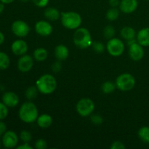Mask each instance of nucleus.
<instances>
[{
	"instance_id": "40",
	"label": "nucleus",
	"mask_w": 149,
	"mask_h": 149,
	"mask_svg": "<svg viewBox=\"0 0 149 149\" xmlns=\"http://www.w3.org/2000/svg\"><path fill=\"white\" fill-rule=\"evenodd\" d=\"M14 1L15 0H0V1H1V2H2L3 4H11V3H13Z\"/></svg>"
},
{
	"instance_id": "20",
	"label": "nucleus",
	"mask_w": 149,
	"mask_h": 149,
	"mask_svg": "<svg viewBox=\"0 0 149 149\" xmlns=\"http://www.w3.org/2000/svg\"><path fill=\"white\" fill-rule=\"evenodd\" d=\"M120 35L124 39L128 41L135 39L136 33L133 28L130 27V26H125L121 30Z\"/></svg>"
},
{
	"instance_id": "32",
	"label": "nucleus",
	"mask_w": 149,
	"mask_h": 149,
	"mask_svg": "<svg viewBox=\"0 0 149 149\" xmlns=\"http://www.w3.org/2000/svg\"><path fill=\"white\" fill-rule=\"evenodd\" d=\"M47 147V142L43 139H39L35 143V148L37 149H45Z\"/></svg>"
},
{
	"instance_id": "2",
	"label": "nucleus",
	"mask_w": 149,
	"mask_h": 149,
	"mask_svg": "<svg viewBox=\"0 0 149 149\" xmlns=\"http://www.w3.org/2000/svg\"><path fill=\"white\" fill-rule=\"evenodd\" d=\"M36 86L39 92L45 95L51 94L57 87V81L51 74H44L36 81Z\"/></svg>"
},
{
	"instance_id": "30",
	"label": "nucleus",
	"mask_w": 149,
	"mask_h": 149,
	"mask_svg": "<svg viewBox=\"0 0 149 149\" xmlns=\"http://www.w3.org/2000/svg\"><path fill=\"white\" fill-rule=\"evenodd\" d=\"M92 46H93V49L97 53H101L105 49L104 45L100 42H93Z\"/></svg>"
},
{
	"instance_id": "11",
	"label": "nucleus",
	"mask_w": 149,
	"mask_h": 149,
	"mask_svg": "<svg viewBox=\"0 0 149 149\" xmlns=\"http://www.w3.org/2000/svg\"><path fill=\"white\" fill-rule=\"evenodd\" d=\"M129 55L132 61H141L144 56V49L142 45L138 42L130 45Z\"/></svg>"
},
{
	"instance_id": "16",
	"label": "nucleus",
	"mask_w": 149,
	"mask_h": 149,
	"mask_svg": "<svg viewBox=\"0 0 149 149\" xmlns=\"http://www.w3.org/2000/svg\"><path fill=\"white\" fill-rule=\"evenodd\" d=\"M137 42L143 47H149V28L140 30L137 34Z\"/></svg>"
},
{
	"instance_id": "29",
	"label": "nucleus",
	"mask_w": 149,
	"mask_h": 149,
	"mask_svg": "<svg viewBox=\"0 0 149 149\" xmlns=\"http://www.w3.org/2000/svg\"><path fill=\"white\" fill-rule=\"evenodd\" d=\"M20 138L23 142L24 143H29L32 139L31 134L30 132L27 130H23L20 132Z\"/></svg>"
},
{
	"instance_id": "31",
	"label": "nucleus",
	"mask_w": 149,
	"mask_h": 149,
	"mask_svg": "<svg viewBox=\"0 0 149 149\" xmlns=\"http://www.w3.org/2000/svg\"><path fill=\"white\" fill-rule=\"evenodd\" d=\"M90 119H91V122H93L94 125H100V124L103 123V119L102 118L101 116L98 114H93L92 115L91 117H90Z\"/></svg>"
},
{
	"instance_id": "14",
	"label": "nucleus",
	"mask_w": 149,
	"mask_h": 149,
	"mask_svg": "<svg viewBox=\"0 0 149 149\" xmlns=\"http://www.w3.org/2000/svg\"><path fill=\"white\" fill-rule=\"evenodd\" d=\"M35 30L38 34L42 36H47L52 33V27L49 22L40 20L35 25Z\"/></svg>"
},
{
	"instance_id": "17",
	"label": "nucleus",
	"mask_w": 149,
	"mask_h": 149,
	"mask_svg": "<svg viewBox=\"0 0 149 149\" xmlns=\"http://www.w3.org/2000/svg\"><path fill=\"white\" fill-rule=\"evenodd\" d=\"M69 55V51L67 47L63 45H59L55 47V55L58 61H64Z\"/></svg>"
},
{
	"instance_id": "9",
	"label": "nucleus",
	"mask_w": 149,
	"mask_h": 149,
	"mask_svg": "<svg viewBox=\"0 0 149 149\" xmlns=\"http://www.w3.org/2000/svg\"><path fill=\"white\" fill-rule=\"evenodd\" d=\"M1 143L6 148H15L18 143V136L14 131L7 130L1 137Z\"/></svg>"
},
{
	"instance_id": "36",
	"label": "nucleus",
	"mask_w": 149,
	"mask_h": 149,
	"mask_svg": "<svg viewBox=\"0 0 149 149\" xmlns=\"http://www.w3.org/2000/svg\"><path fill=\"white\" fill-rule=\"evenodd\" d=\"M6 131H7V125L2 120H0V138L2 137Z\"/></svg>"
},
{
	"instance_id": "38",
	"label": "nucleus",
	"mask_w": 149,
	"mask_h": 149,
	"mask_svg": "<svg viewBox=\"0 0 149 149\" xmlns=\"http://www.w3.org/2000/svg\"><path fill=\"white\" fill-rule=\"evenodd\" d=\"M119 4H120L119 0H109V4L112 7H118V6H119Z\"/></svg>"
},
{
	"instance_id": "3",
	"label": "nucleus",
	"mask_w": 149,
	"mask_h": 149,
	"mask_svg": "<svg viewBox=\"0 0 149 149\" xmlns=\"http://www.w3.org/2000/svg\"><path fill=\"white\" fill-rule=\"evenodd\" d=\"M74 43L79 48L85 49L92 45V37L90 31L85 28H78L74 34Z\"/></svg>"
},
{
	"instance_id": "27",
	"label": "nucleus",
	"mask_w": 149,
	"mask_h": 149,
	"mask_svg": "<svg viewBox=\"0 0 149 149\" xmlns=\"http://www.w3.org/2000/svg\"><path fill=\"white\" fill-rule=\"evenodd\" d=\"M103 35L109 40L112 39L115 35V29L112 26H107L103 30Z\"/></svg>"
},
{
	"instance_id": "22",
	"label": "nucleus",
	"mask_w": 149,
	"mask_h": 149,
	"mask_svg": "<svg viewBox=\"0 0 149 149\" xmlns=\"http://www.w3.org/2000/svg\"><path fill=\"white\" fill-rule=\"evenodd\" d=\"M10 65V58L7 53L0 51V70H6Z\"/></svg>"
},
{
	"instance_id": "43",
	"label": "nucleus",
	"mask_w": 149,
	"mask_h": 149,
	"mask_svg": "<svg viewBox=\"0 0 149 149\" xmlns=\"http://www.w3.org/2000/svg\"><path fill=\"white\" fill-rule=\"evenodd\" d=\"M1 142L0 141V148H1Z\"/></svg>"
},
{
	"instance_id": "21",
	"label": "nucleus",
	"mask_w": 149,
	"mask_h": 149,
	"mask_svg": "<svg viewBox=\"0 0 149 149\" xmlns=\"http://www.w3.org/2000/svg\"><path fill=\"white\" fill-rule=\"evenodd\" d=\"M47 51L43 47L37 48V49H35L33 53V58L39 62H42V61H45L47 58Z\"/></svg>"
},
{
	"instance_id": "12",
	"label": "nucleus",
	"mask_w": 149,
	"mask_h": 149,
	"mask_svg": "<svg viewBox=\"0 0 149 149\" xmlns=\"http://www.w3.org/2000/svg\"><path fill=\"white\" fill-rule=\"evenodd\" d=\"M29 47L27 43L23 39H17L14 41L11 45V50L14 55L21 56L27 52Z\"/></svg>"
},
{
	"instance_id": "41",
	"label": "nucleus",
	"mask_w": 149,
	"mask_h": 149,
	"mask_svg": "<svg viewBox=\"0 0 149 149\" xmlns=\"http://www.w3.org/2000/svg\"><path fill=\"white\" fill-rule=\"evenodd\" d=\"M4 4H3L2 2L0 1V15L4 12Z\"/></svg>"
},
{
	"instance_id": "24",
	"label": "nucleus",
	"mask_w": 149,
	"mask_h": 149,
	"mask_svg": "<svg viewBox=\"0 0 149 149\" xmlns=\"http://www.w3.org/2000/svg\"><path fill=\"white\" fill-rule=\"evenodd\" d=\"M38 90L37 87H35V86H31V87H29V88H27V90H26V93H25V95H26V98L29 99V100H31L33 99L36 98L37 97Z\"/></svg>"
},
{
	"instance_id": "33",
	"label": "nucleus",
	"mask_w": 149,
	"mask_h": 149,
	"mask_svg": "<svg viewBox=\"0 0 149 149\" xmlns=\"http://www.w3.org/2000/svg\"><path fill=\"white\" fill-rule=\"evenodd\" d=\"M33 4L39 7H45L47 5L49 0H31Z\"/></svg>"
},
{
	"instance_id": "35",
	"label": "nucleus",
	"mask_w": 149,
	"mask_h": 149,
	"mask_svg": "<svg viewBox=\"0 0 149 149\" xmlns=\"http://www.w3.org/2000/svg\"><path fill=\"white\" fill-rule=\"evenodd\" d=\"M61 68H62V65H61V63L60 61H56V62L54 63L52 65V71L55 73L59 72L61 70Z\"/></svg>"
},
{
	"instance_id": "23",
	"label": "nucleus",
	"mask_w": 149,
	"mask_h": 149,
	"mask_svg": "<svg viewBox=\"0 0 149 149\" xmlns=\"http://www.w3.org/2000/svg\"><path fill=\"white\" fill-rule=\"evenodd\" d=\"M138 136L143 142L149 143V127H142L138 130Z\"/></svg>"
},
{
	"instance_id": "25",
	"label": "nucleus",
	"mask_w": 149,
	"mask_h": 149,
	"mask_svg": "<svg viewBox=\"0 0 149 149\" xmlns=\"http://www.w3.org/2000/svg\"><path fill=\"white\" fill-rule=\"evenodd\" d=\"M116 87V84L113 83L112 81H106L102 84L101 90L105 94H110L114 91Z\"/></svg>"
},
{
	"instance_id": "37",
	"label": "nucleus",
	"mask_w": 149,
	"mask_h": 149,
	"mask_svg": "<svg viewBox=\"0 0 149 149\" xmlns=\"http://www.w3.org/2000/svg\"><path fill=\"white\" fill-rule=\"evenodd\" d=\"M16 148H17V149H32L33 148L30 145H29V143H24L23 144L18 146H17Z\"/></svg>"
},
{
	"instance_id": "13",
	"label": "nucleus",
	"mask_w": 149,
	"mask_h": 149,
	"mask_svg": "<svg viewBox=\"0 0 149 149\" xmlns=\"http://www.w3.org/2000/svg\"><path fill=\"white\" fill-rule=\"evenodd\" d=\"M1 101L8 108H14L18 105L19 97L16 93H13V92H5L2 95Z\"/></svg>"
},
{
	"instance_id": "34",
	"label": "nucleus",
	"mask_w": 149,
	"mask_h": 149,
	"mask_svg": "<svg viewBox=\"0 0 149 149\" xmlns=\"http://www.w3.org/2000/svg\"><path fill=\"white\" fill-rule=\"evenodd\" d=\"M111 149H125V146L121 141H114L111 146Z\"/></svg>"
},
{
	"instance_id": "10",
	"label": "nucleus",
	"mask_w": 149,
	"mask_h": 149,
	"mask_svg": "<svg viewBox=\"0 0 149 149\" xmlns=\"http://www.w3.org/2000/svg\"><path fill=\"white\" fill-rule=\"evenodd\" d=\"M17 68L21 72H28L33 65V59L29 55H23L20 56L17 61Z\"/></svg>"
},
{
	"instance_id": "44",
	"label": "nucleus",
	"mask_w": 149,
	"mask_h": 149,
	"mask_svg": "<svg viewBox=\"0 0 149 149\" xmlns=\"http://www.w3.org/2000/svg\"><path fill=\"white\" fill-rule=\"evenodd\" d=\"M146 1H149V0H146Z\"/></svg>"
},
{
	"instance_id": "26",
	"label": "nucleus",
	"mask_w": 149,
	"mask_h": 149,
	"mask_svg": "<svg viewBox=\"0 0 149 149\" xmlns=\"http://www.w3.org/2000/svg\"><path fill=\"white\" fill-rule=\"evenodd\" d=\"M119 11L116 7H112L109 9L106 13V18L110 21H113L119 17Z\"/></svg>"
},
{
	"instance_id": "19",
	"label": "nucleus",
	"mask_w": 149,
	"mask_h": 149,
	"mask_svg": "<svg viewBox=\"0 0 149 149\" xmlns=\"http://www.w3.org/2000/svg\"><path fill=\"white\" fill-rule=\"evenodd\" d=\"M45 17L50 21H55L61 17V13L55 7H48L45 11Z\"/></svg>"
},
{
	"instance_id": "5",
	"label": "nucleus",
	"mask_w": 149,
	"mask_h": 149,
	"mask_svg": "<svg viewBox=\"0 0 149 149\" xmlns=\"http://www.w3.org/2000/svg\"><path fill=\"white\" fill-rule=\"evenodd\" d=\"M115 84L116 87L121 91H130L135 87V77L129 73H124L116 78Z\"/></svg>"
},
{
	"instance_id": "42",
	"label": "nucleus",
	"mask_w": 149,
	"mask_h": 149,
	"mask_svg": "<svg viewBox=\"0 0 149 149\" xmlns=\"http://www.w3.org/2000/svg\"><path fill=\"white\" fill-rule=\"evenodd\" d=\"M20 1H21L22 2H27V1H30V0H20Z\"/></svg>"
},
{
	"instance_id": "7",
	"label": "nucleus",
	"mask_w": 149,
	"mask_h": 149,
	"mask_svg": "<svg viewBox=\"0 0 149 149\" xmlns=\"http://www.w3.org/2000/svg\"><path fill=\"white\" fill-rule=\"evenodd\" d=\"M108 52L113 57L120 56L125 51V45L121 39L118 38H112L109 39L106 45Z\"/></svg>"
},
{
	"instance_id": "28",
	"label": "nucleus",
	"mask_w": 149,
	"mask_h": 149,
	"mask_svg": "<svg viewBox=\"0 0 149 149\" xmlns=\"http://www.w3.org/2000/svg\"><path fill=\"white\" fill-rule=\"evenodd\" d=\"M8 107L3 102H0V120H4L8 116Z\"/></svg>"
},
{
	"instance_id": "18",
	"label": "nucleus",
	"mask_w": 149,
	"mask_h": 149,
	"mask_svg": "<svg viewBox=\"0 0 149 149\" xmlns=\"http://www.w3.org/2000/svg\"><path fill=\"white\" fill-rule=\"evenodd\" d=\"M36 122L39 127L45 129V128H48L51 126V125L52 124V118L50 115L44 113V114L38 116Z\"/></svg>"
},
{
	"instance_id": "8",
	"label": "nucleus",
	"mask_w": 149,
	"mask_h": 149,
	"mask_svg": "<svg viewBox=\"0 0 149 149\" xmlns=\"http://www.w3.org/2000/svg\"><path fill=\"white\" fill-rule=\"evenodd\" d=\"M11 31L13 34H15L17 37H25L29 34L30 31V28L25 21L17 20L12 23Z\"/></svg>"
},
{
	"instance_id": "15",
	"label": "nucleus",
	"mask_w": 149,
	"mask_h": 149,
	"mask_svg": "<svg viewBox=\"0 0 149 149\" xmlns=\"http://www.w3.org/2000/svg\"><path fill=\"white\" fill-rule=\"evenodd\" d=\"M138 0H122L119 4V10L124 13H132L138 8Z\"/></svg>"
},
{
	"instance_id": "4",
	"label": "nucleus",
	"mask_w": 149,
	"mask_h": 149,
	"mask_svg": "<svg viewBox=\"0 0 149 149\" xmlns=\"http://www.w3.org/2000/svg\"><path fill=\"white\" fill-rule=\"evenodd\" d=\"M61 23L68 29H77L81 26V17L75 12H65L61 14Z\"/></svg>"
},
{
	"instance_id": "39",
	"label": "nucleus",
	"mask_w": 149,
	"mask_h": 149,
	"mask_svg": "<svg viewBox=\"0 0 149 149\" xmlns=\"http://www.w3.org/2000/svg\"><path fill=\"white\" fill-rule=\"evenodd\" d=\"M4 40H5V36H4V33L0 31V45H1L4 43Z\"/></svg>"
},
{
	"instance_id": "6",
	"label": "nucleus",
	"mask_w": 149,
	"mask_h": 149,
	"mask_svg": "<svg viewBox=\"0 0 149 149\" xmlns=\"http://www.w3.org/2000/svg\"><path fill=\"white\" fill-rule=\"evenodd\" d=\"M77 111L81 116H89L93 113L95 109V104L90 98H82L79 100L77 104Z\"/></svg>"
},
{
	"instance_id": "1",
	"label": "nucleus",
	"mask_w": 149,
	"mask_h": 149,
	"mask_svg": "<svg viewBox=\"0 0 149 149\" xmlns=\"http://www.w3.org/2000/svg\"><path fill=\"white\" fill-rule=\"evenodd\" d=\"M20 120L25 123H33L38 118V109L32 102H26L20 106L18 111Z\"/></svg>"
}]
</instances>
